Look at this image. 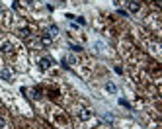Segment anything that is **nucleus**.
I'll use <instances>...</instances> for the list:
<instances>
[{"label":"nucleus","instance_id":"f257e3e1","mask_svg":"<svg viewBox=\"0 0 162 129\" xmlns=\"http://www.w3.org/2000/svg\"><path fill=\"white\" fill-rule=\"evenodd\" d=\"M0 51H2L4 55H12V53H14V45H12L10 41H4V43L0 45Z\"/></svg>","mask_w":162,"mask_h":129},{"label":"nucleus","instance_id":"f03ea898","mask_svg":"<svg viewBox=\"0 0 162 129\" xmlns=\"http://www.w3.org/2000/svg\"><path fill=\"white\" fill-rule=\"evenodd\" d=\"M51 64H53V59H51V57H43V59L39 61V69L41 71H47Z\"/></svg>","mask_w":162,"mask_h":129},{"label":"nucleus","instance_id":"7ed1b4c3","mask_svg":"<svg viewBox=\"0 0 162 129\" xmlns=\"http://www.w3.org/2000/svg\"><path fill=\"white\" fill-rule=\"evenodd\" d=\"M12 78V71L10 69H2L0 71V80H10Z\"/></svg>","mask_w":162,"mask_h":129},{"label":"nucleus","instance_id":"20e7f679","mask_svg":"<svg viewBox=\"0 0 162 129\" xmlns=\"http://www.w3.org/2000/svg\"><path fill=\"white\" fill-rule=\"evenodd\" d=\"M127 6H129L131 12H139V10H141V4H139L137 0H129V2H127Z\"/></svg>","mask_w":162,"mask_h":129},{"label":"nucleus","instance_id":"39448f33","mask_svg":"<svg viewBox=\"0 0 162 129\" xmlns=\"http://www.w3.org/2000/svg\"><path fill=\"white\" fill-rule=\"evenodd\" d=\"M18 35H20L22 39H27V37L31 35V32H29L27 27H22V30H18Z\"/></svg>","mask_w":162,"mask_h":129},{"label":"nucleus","instance_id":"423d86ee","mask_svg":"<svg viewBox=\"0 0 162 129\" xmlns=\"http://www.w3.org/2000/svg\"><path fill=\"white\" fill-rule=\"evenodd\" d=\"M41 45H43V47H49V45H51V37H49L47 33L41 37Z\"/></svg>","mask_w":162,"mask_h":129},{"label":"nucleus","instance_id":"0eeeda50","mask_svg":"<svg viewBox=\"0 0 162 129\" xmlns=\"http://www.w3.org/2000/svg\"><path fill=\"white\" fill-rule=\"evenodd\" d=\"M78 117H80V119H88V117H90V112H88V110H84V108H82L80 112H78Z\"/></svg>","mask_w":162,"mask_h":129},{"label":"nucleus","instance_id":"6e6552de","mask_svg":"<svg viewBox=\"0 0 162 129\" xmlns=\"http://www.w3.org/2000/svg\"><path fill=\"white\" fill-rule=\"evenodd\" d=\"M57 32H59V30H57V25H51V27H49V33H47V35L51 37V39H53V37L57 35Z\"/></svg>","mask_w":162,"mask_h":129},{"label":"nucleus","instance_id":"1a4fd4ad","mask_svg":"<svg viewBox=\"0 0 162 129\" xmlns=\"http://www.w3.org/2000/svg\"><path fill=\"white\" fill-rule=\"evenodd\" d=\"M105 90L113 94V92H115V90H117V88H115V84H113V82H107V84H105Z\"/></svg>","mask_w":162,"mask_h":129},{"label":"nucleus","instance_id":"9d476101","mask_svg":"<svg viewBox=\"0 0 162 129\" xmlns=\"http://www.w3.org/2000/svg\"><path fill=\"white\" fill-rule=\"evenodd\" d=\"M31 98H35V100H37V98H41V88H33L31 90Z\"/></svg>","mask_w":162,"mask_h":129},{"label":"nucleus","instance_id":"9b49d317","mask_svg":"<svg viewBox=\"0 0 162 129\" xmlns=\"http://www.w3.org/2000/svg\"><path fill=\"white\" fill-rule=\"evenodd\" d=\"M70 49H72L74 53H80V51H82V47H80V45H74V43H70Z\"/></svg>","mask_w":162,"mask_h":129},{"label":"nucleus","instance_id":"f8f14e48","mask_svg":"<svg viewBox=\"0 0 162 129\" xmlns=\"http://www.w3.org/2000/svg\"><path fill=\"white\" fill-rule=\"evenodd\" d=\"M74 22H76V24H80V25L86 24V20H84V18H78V16H74Z\"/></svg>","mask_w":162,"mask_h":129},{"label":"nucleus","instance_id":"ddd939ff","mask_svg":"<svg viewBox=\"0 0 162 129\" xmlns=\"http://www.w3.org/2000/svg\"><path fill=\"white\" fill-rule=\"evenodd\" d=\"M4 123H6V121H4V117H0V129L4 127Z\"/></svg>","mask_w":162,"mask_h":129},{"label":"nucleus","instance_id":"4468645a","mask_svg":"<svg viewBox=\"0 0 162 129\" xmlns=\"http://www.w3.org/2000/svg\"><path fill=\"white\" fill-rule=\"evenodd\" d=\"M152 2L156 4V6H160V4H162V0H152Z\"/></svg>","mask_w":162,"mask_h":129}]
</instances>
